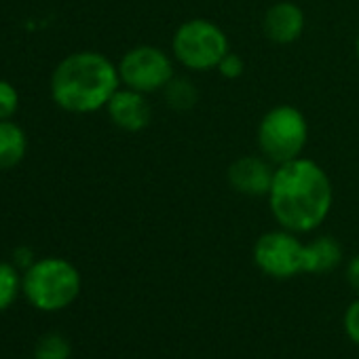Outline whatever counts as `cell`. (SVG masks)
Listing matches in <instances>:
<instances>
[{
    "instance_id": "obj_3",
    "label": "cell",
    "mask_w": 359,
    "mask_h": 359,
    "mask_svg": "<svg viewBox=\"0 0 359 359\" xmlns=\"http://www.w3.org/2000/svg\"><path fill=\"white\" fill-rule=\"evenodd\" d=\"M26 298L41 311H60L70 306L81 294V273L64 258H45L34 262L22 281Z\"/></svg>"
},
{
    "instance_id": "obj_10",
    "label": "cell",
    "mask_w": 359,
    "mask_h": 359,
    "mask_svg": "<svg viewBox=\"0 0 359 359\" xmlns=\"http://www.w3.org/2000/svg\"><path fill=\"white\" fill-rule=\"evenodd\" d=\"M304 26H306L304 11L294 3H287V0H281V3L269 7L262 20L266 39L277 45L296 43L302 36Z\"/></svg>"
},
{
    "instance_id": "obj_12",
    "label": "cell",
    "mask_w": 359,
    "mask_h": 359,
    "mask_svg": "<svg viewBox=\"0 0 359 359\" xmlns=\"http://www.w3.org/2000/svg\"><path fill=\"white\" fill-rule=\"evenodd\" d=\"M28 150V137L24 129L9 121H0V171L13 169L22 163Z\"/></svg>"
},
{
    "instance_id": "obj_2",
    "label": "cell",
    "mask_w": 359,
    "mask_h": 359,
    "mask_svg": "<svg viewBox=\"0 0 359 359\" xmlns=\"http://www.w3.org/2000/svg\"><path fill=\"white\" fill-rule=\"evenodd\" d=\"M118 87V66L95 51H79L64 57L51 76L53 102L74 114L106 108Z\"/></svg>"
},
{
    "instance_id": "obj_18",
    "label": "cell",
    "mask_w": 359,
    "mask_h": 359,
    "mask_svg": "<svg viewBox=\"0 0 359 359\" xmlns=\"http://www.w3.org/2000/svg\"><path fill=\"white\" fill-rule=\"evenodd\" d=\"M243 60L237 55V53H233V51H229L224 57H222V62L218 64V72L224 76V79H239L241 74H243Z\"/></svg>"
},
{
    "instance_id": "obj_21",
    "label": "cell",
    "mask_w": 359,
    "mask_h": 359,
    "mask_svg": "<svg viewBox=\"0 0 359 359\" xmlns=\"http://www.w3.org/2000/svg\"><path fill=\"white\" fill-rule=\"evenodd\" d=\"M355 47H357V57H359V34H357V43H355Z\"/></svg>"
},
{
    "instance_id": "obj_20",
    "label": "cell",
    "mask_w": 359,
    "mask_h": 359,
    "mask_svg": "<svg viewBox=\"0 0 359 359\" xmlns=\"http://www.w3.org/2000/svg\"><path fill=\"white\" fill-rule=\"evenodd\" d=\"M15 264L28 271V269H30V266L34 264V258H32V252H30L28 248H20V250L15 252Z\"/></svg>"
},
{
    "instance_id": "obj_8",
    "label": "cell",
    "mask_w": 359,
    "mask_h": 359,
    "mask_svg": "<svg viewBox=\"0 0 359 359\" xmlns=\"http://www.w3.org/2000/svg\"><path fill=\"white\" fill-rule=\"evenodd\" d=\"M275 167L266 156H241L229 167L231 187L248 197H266L273 184Z\"/></svg>"
},
{
    "instance_id": "obj_15",
    "label": "cell",
    "mask_w": 359,
    "mask_h": 359,
    "mask_svg": "<svg viewBox=\"0 0 359 359\" xmlns=\"http://www.w3.org/2000/svg\"><path fill=\"white\" fill-rule=\"evenodd\" d=\"M34 355H36V359H68L70 342L60 334H49V336L41 338Z\"/></svg>"
},
{
    "instance_id": "obj_1",
    "label": "cell",
    "mask_w": 359,
    "mask_h": 359,
    "mask_svg": "<svg viewBox=\"0 0 359 359\" xmlns=\"http://www.w3.org/2000/svg\"><path fill=\"white\" fill-rule=\"evenodd\" d=\"M266 197L279 229L302 235L323 224L332 210L334 191L323 167L298 156L275 167Z\"/></svg>"
},
{
    "instance_id": "obj_14",
    "label": "cell",
    "mask_w": 359,
    "mask_h": 359,
    "mask_svg": "<svg viewBox=\"0 0 359 359\" xmlns=\"http://www.w3.org/2000/svg\"><path fill=\"white\" fill-rule=\"evenodd\" d=\"M20 285L22 281H20L18 269L11 266L9 262H0V311H5L7 306L15 302Z\"/></svg>"
},
{
    "instance_id": "obj_5",
    "label": "cell",
    "mask_w": 359,
    "mask_h": 359,
    "mask_svg": "<svg viewBox=\"0 0 359 359\" xmlns=\"http://www.w3.org/2000/svg\"><path fill=\"white\" fill-rule=\"evenodd\" d=\"M173 57L189 70H216L231 51L229 39L220 26L210 20H189L180 26L171 41Z\"/></svg>"
},
{
    "instance_id": "obj_19",
    "label": "cell",
    "mask_w": 359,
    "mask_h": 359,
    "mask_svg": "<svg viewBox=\"0 0 359 359\" xmlns=\"http://www.w3.org/2000/svg\"><path fill=\"white\" fill-rule=\"evenodd\" d=\"M346 281L353 287V292H357V296H359V254L355 258H351V262L346 266Z\"/></svg>"
},
{
    "instance_id": "obj_4",
    "label": "cell",
    "mask_w": 359,
    "mask_h": 359,
    "mask_svg": "<svg viewBox=\"0 0 359 359\" xmlns=\"http://www.w3.org/2000/svg\"><path fill=\"white\" fill-rule=\"evenodd\" d=\"M309 140V125L304 114L281 104L271 108L258 125V148L273 165H281L302 156Z\"/></svg>"
},
{
    "instance_id": "obj_6",
    "label": "cell",
    "mask_w": 359,
    "mask_h": 359,
    "mask_svg": "<svg viewBox=\"0 0 359 359\" xmlns=\"http://www.w3.org/2000/svg\"><path fill=\"white\" fill-rule=\"evenodd\" d=\"M118 76L125 87L148 95L169 85L173 79V64L163 49L140 45L123 55L118 62Z\"/></svg>"
},
{
    "instance_id": "obj_11",
    "label": "cell",
    "mask_w": 359,
    "mask_h": 359,
    "mask_svg": "<svg viewBox=\"0 0 359 359\" xmlns=\"http://www.w3.org/2000/svg\"><path fill=\"white\" fill-rule=\"evenodd\" d=\"M342 260V248L334 237H317L304 243V273H330Z\"/></svg>"
},
{
    "instance_id": "obj_13",
    "label": "cell",
    "mask_w": 359,
    "mask_h": 359,
    "mask_svg": "<svg viewBox=\"0 0 359 359\" xmlns=\"http://www.w3.org/2000/svg\"><path fill=\"white\" fill-rule=\"evenodd\" d=\"M165 100L171 108L175 110H191L197 104V89L193 87V83L184 81V79H171L169 85L163 89Z\"/></svg>"
},
{
    "instance_id": "obj_7",
    "label": "cell",
    "mask_w": 359,
    "mask_h": 359,
    "mask_svg": "<svg viewBox=\"0 0 359 359\" xmlns=\"http://www.w3.org/2000/svg\"><path fill=\"white\" fill-rule=\"evenodd\" d=\"M254 262L269 277H296L304 273V243L285 229L264 233L254 245Z\"/></svg>"
},
{
    "instance_id": "obj_16",
    "label": "cell",
    "mask_w": 359,
    "mask_h": 359,
    "mask_svg": "<svg viewBox=\"0 0 359 359\" xmlns=\"http://www.w3.org/2000/svg\"><path fill=\"white\" fill-rule=\"evenodd\" d=\"M20 106V95L15 87L7 81H0V121H9Z\"/></svg>"
},
{
    "instance_id": "obj_9",
    "label": "cell",
    "mask_w": 359,
    "mask_h": 359,
    "mask_svg": "<svg viewBox=\"0 0 359 359\" xmlns=\"http://www.w3.org/2000/svg\"><path fill=\"white\" fill-rule=\"evenodd\" d=\"M106 110L118 129L131 131V133L146 129L152 118V108L146 100V93H140L129 87L125 89L118 87V91L106 104Z\"/></svg>"
},
{
    "instance_id": "obj_17",
    "label": "cell",
    "mask_w": 359,
    "mask_h": 359,
    "mask_svg": "<svg viewBox=\"0 0 359 359\" xmlns=\"http://www.w3.org/2000/svg\"><path fill=\"white\" fill-rule=\"evenodd\" d=\"M342 323H344V332L351 338V342H355L359 346V298L346 306Z\"/></svg>"
}]
</instances>
